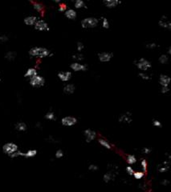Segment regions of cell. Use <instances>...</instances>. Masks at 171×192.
Here are the masks:
<instances>
[{
  "instance_id": "obj_1",
  "label": "cell",
  "mask_w": 171,
  "mask_h": 192,
  "mask_svg": "<svg viewBox=\"0 0 171 192\" xmlns=\"http://www.w3.org/2000/svg\"><path fill=\"white\" fill-rule=\"evenodd\" d=\"M28 54L31 57H36L39 59H43L46 57H51L53 53L46 47H33L28 51Z\"/></svg>"
},
{
  "instance_id": "obj_2",
  "label": "cell",
  "mask_w": 171,
  "mask_h": 192,
  "mask_svg": "<svg viewBox=\"0 0 171 192\" xmlns=\"http://www.w3.org/2000/svg\"><path fill=\"white\" fill-rule=\"evenodd\" d=\"M99 23H100L99 19L96 17H87L81 20L80 25L81 27L84 29H92L97 27Z\"/></svg>"
},
{
  "instance_id": "obj_3",
  "label": "cell",
  "mask_w": 171,
  "mask_h": 192,
  "mask_svg": "<svg viewBox=\"0 0 171 192\" xmlns=\"http://www.w3.org/2000/svg\"><path fill=\"white\" fill-rule=\"evenodd\" d=\"M134 63H135V66L141 72H145L149 69H150L152 67L151 63L148 59H145V58H141V59H137L134 62Z\"/></svg>"
},
{
  "instance_id": "obj_4",
  "label": "cell",
  "mask_w": 171,
  "mask_h": 192,
  "mask_svg": "<svg viewBox=\"0 0 171 192\" xmlns=\"http://www.w3.org/2000/svg\"><path fill=\"white\" fill-rule=\"evenodd\" d=\"M17 151H19V146L17 145L15 142H9L5 143L3 146V151L4 154H6L7 155L10 156L12 154L16 153Z\"/></svg>"
},
{
  "instance_id": "obj_5",
  "label": "cell",
  "mask_w": 171,
  "mask_h": 192,
  "mask_svg": "<svg viewBox=\"0 0 171 192\" xmlns=\"http://www.w3.org/2000/svg\"><path fill=\"white\" fill-rule=\"evenodd\" d=\"M29 83L33 87H41L45 84V78L41 75H37L29 79Z\"/></svg>"
},
{
  "instance_id": "obj_6",
  "label": "cell",
  "mask_w": 171,
  "mask_h": 192,
  "mask_svg": "<svg viewBox=\"0 0 171 192\" xmlns=\"http://www.w3.org/2000/svg\"><path fill=\"white\" fill-rule=\"evenodd\" d=\"M34 28L36 31H48L50 30L48 23L45 20L42 19H38L37 22L35 23V26H34Z\"/></svg>"
},
{
  "instance_id": "obj_7",
  "label": "cell",
  "mask_w": 171,
  "mask_h": 192,
  "mask_svg": "<svg viewBox=\"0 0 171 192\" xmlns=\"http://www.w3.org/2000/svg\"><path fill=\"white\" fill-rule=\"evenodd\" d=\"M97 57L99 61L101 63H109L113 59V54L109 51H103L98 54Z\"/></svg>"
},
{
  "instance_id": "obj_8",
  "label": "cell",
  "mask_w": 171,
  "mask_h": 192,
  "mask_svg": "<svg viewBox=\"0 0 171 192\" xmlns=\"http://www.w3.org/2000/svg\"><path fill=\"white\" fill-rule=\"evenodd\" d=\"M118 122L120 123H124V124H130L132 122V114L129 111H126L123 114L120 115L118 118Z\"/></svg>"
},
{
  "instance_id": "obj_9",
  "label": "cell",
  "mask_w": 171,
  "mask_h": 192,
  "mask_svg": "<svg viewBox=\"0 0 171 192\" xmlns=\"http://www.w3.org/2000/svg\"><path fill=\"white\" fill-rule=\"evenodd\" d=\"M77 123V118L72 116H65L61 119V124L64 126H72Z\"/></svg>"
},
{
  "instance_id": "obj_10",
  "label": "cell",
  "mask_w": 171,
  "mask_h": 192,
  "mask_svg": "<svg viewBox=\"0 0 171 192\" xmlns=\"http://www.w3.org/2000/svg\"><path fill=\"white\" fill-rule=\"evenodd\" d=\"M70 68L75 72H80V71H86L88 69V67L85 64H83L81 63L78 62H73L71 63Z\"/></svg>"
},
{
  "instance_id": "obj_11",
  "label": "cell",
  "mask_w": 171,
  "mask_h": 192,
  "mask_svg": "<svg viewBox=\"0 0 171 192\" xmlns=\"http://www.w3.org/2000/svg\"><path fill=\"white\" fill-rule=\"evenodd\" d=\"M84 135L85 137V140L87 142H93L97 138V132L91 129H86L84 131Z\"/></svg>"
},
{
  "instance_id": "obj_12",
  "label": "cell",
  "mask_w": 171,
  "mask_h": 192,
  "mask_svg": "<svg viewBox=\"0 0 171 192\" xmlns=\"http://www.w3.org/2000/svg\"><path fill=\"white\" fill-rule=\"evenodd\" d=\"M158 24L162 28L164 29H167V30H170L171 29V23L169 18L166 15H162L160 18L159 21H158Z\"/></svg>"
},
{
  "instance_id": "obj_13",
  "label": "cell",
  "mask_w": 171,
  "mask_h": 192,
  "mask_svg": "<svg viewBox=\"0 0 171 192\" xmlns=\"http://www.w3.org/2000/svg\"><path fill=\"white\" fill-rule=\"evenodd\" d=\"M57 76H58L59 79L60 81H62L64 82H68L72 78V74L71 71H59L58 74H57Z\"/></svg>"
},
{
  "instance_id": "obj_14",
  "label": "cell",
  "mask_w": 171,
  "mask_h": 192,
  "mask_svg": "<svg viewBox=\"0 0 171 192\" xmlns=\"http://www.w3.org/2000/svg\"><path fill=\"white\" fill-rule=\"evenodd\" d=\"M170 156L167 159L164 161L162 163L158 166L157 167V171L160 173H166L168 171L170 170Z\"/></svg>"
},
{
  "instance_id": "obj_15",
  "label": "cell",
  "mask_w": 171,
  "mask_h": 192,
  "mask_svg": "<svg viewBox=\"0 0 171 192\" xmlns=\"http://www.w3.org/2000/svg\"><path fill=\"white\" fill-rule=\"evenodd\" d=\"M103 4L105 7L109 9H113L118 7L119 5H121V2L119 0H104L103 1Z\"/></svg>"
},
{
  "instance_id": "obj_16",
  "label": "cell",
  "mask_w": 171,
  "mask_h": 192,
  "mask_svg": "<svg viewBox=\"0 0 171 192\" xmlns=\"http://www.w3.org/2000/svg\"><path fill=\"white\" fill-rule=\"evenodd\" d=\"M38 18L35 15H29L25 17L24 19V23L25 25H27L28 27H34L35 23L37 22Z\"/></svg>"
},
{
  "instance_id": "obj_17",
  "label": "cell",
  "mask_w": 171,
  "mask_h": 192,
  "mask_svg": "<svg viewBox=\"0 0 171 192\" xmlns=\"http://www.w3.org/2000/svg\"><path fill=\"white\" fill-rule=\"evenodd\" d=\"M170 77L167 75L162 74L159 77V83L162 86H170Z\"/></svg>"
},
{
  "instance_id": "obj_18",
  "label": "cell",
  "mask_w": 171,
  "mask_h": 192,
  "mask_svg": "<svg viewBox=\"0 0 171 192\" xmlns=\"http://www.w3.org/2000/svg\"><path fill=\"white\" fill-rule=\"evenodd\" d=\"M37 75H39L37 69L35 68V67H30L26 71V73L24 74V77L30 79V78H31L32 77H34V76Z\"/></svg>"
},
{
  "instance_id": "obj_19",
  "label": "cell",
  "mask_w": 171,
  "mask_h": 192,
  "mask_svg": "<svg viewBox=\"0 0 171 192\" xmlns=\"http://www.w3.org/2000/svg\"><path fill=\"white\" fill-rule=\"evenodd\" d=\"M75 90H76V86H75V85H74L73 83H68V84H66L65 86H64V88H63L64 93L66 94H73L74 92H75Z\"/></svg>"
},
{
  "instance_id": "obj_20",
  "label": "cell",
  "mask_w": 171,
  "mask_h": 192,
  "mask_svg": "<svg viewBox=\"0 0 171 192\" xmlns=\"http://www.w3.org/2000/svg\"><path fill=\"white\" fill-rule=\"evenodd\" d=\"M64 15L67 19L70 20H74L76 19L77 13L74 9H67V11L64 12Z\"/></svg>"
},
{
  "instance_id": "obj_21",
  "label": "cell",
  "mask_w": 171,
  "mask_h": 192,
  "mask_svg": "<svg viewBox=\"0 0 171 192\" xmlns=\"http://www.w3.org/2000/svg\"><path fill=\"white\" fill-rule=\"evenodd\" d=\"M15 128H16V130L20 131V132H23V131L27 130V126L24 122H18L16 125H15Z\"/></svg>"
},
{
  "instance_id": "obj_22",
  "label": "cell",
  "mask_w": 171,
  "mask_h": 192,
  "mask_svg": "<svg viewBox=\"0 0 171 192\" xmlns=\"http://www.w3.org/2000/svg\"><path fill=\"white\" fill-rule=\"evenodd\" d=\"M98 142L101 144L103 147H105V149H108V150H111L112 149V145H111V143L108 142L106 139L105 138H100L99 139H98Z\"/></svg>"
},
{
  "instance_id": "obj_23",
  "label": "cell",
  "mask_w": 171,
  "mask_h": 192,
  "mask_svg": "<svg viewBox=\"0 0 171 192\" xmlns=\"http://www.w3.org/2000/svg\"><path fill=\"white\" fill-rule=\"evenodd\" d=\"M32 7L35 11H37L38 13H41L44 9L43 4L40 3L39 2H32Z\"/></svg>"
},
{
  "instance_id": "obj_24",
  "label": "cell",
  "mask_w": 171,
  "mask_h": 192,
  "mask_svg": "<svg viewBox=\"0 0 171 192\" xmlns=\"http://www.w3.org/2000/svg\"><path fill=\"white\" fill-rule=\"evenodd\" d=\"M114 179H115V174L113 172L106 173L103 176V180L105 183H107L111 182V181H113Z\"/></svg>"
},
{
  "instance_id": "obj_25",
  "label": "cell",
  "mask_w": 171,
  "mask_h": 192,
  "mask_svg": "<svg viewBox=\"0 0 171 192\" xmlns=\"http://www.w3.org/2000/svg\"><path fill=\"white\" fill-rule=\"evenodd\" d=\"M99 21L101 22V25H102V27L104 29H109V27H110V24H109V22L108 19L105 17V16H101V18L99 19Z\"/></svg>"
},
{
  "instance_id": "obj_26",
  "label": "cell",
  "mask_w": 171,
  "mask_h": 192,
  "mask_svg": "<svg viewBox=\"0 0 171 192\" xmlns=\"http://www.w3.org/2000/svg\"><path fill=\"white\" fill-rule=\"evenodd\" d=\"M74 7L76 9H83V8H87L85 3L83 0H76L74 2Z\"/></svg>"
},
{
  "instance_id": "obj_27",
  "label": "cell",
  "mask_w": 171,
  "mask_h": 192,
  "mask_svg": "<svg viewBox=\"0 0 171 192\" xmlns=\"http://www.w3.org/2000/svg\"><path fill=\"white\" fill-rule=\"evenodd\" d=\"M37 150L35 149H31V150H28L26 152H24V157L25 158H33V157L36 156V155H37Z\"/></svg>"
},
{
  "instance_id": "obj_28",
  "label": "cell",
  "mask_w": 171,
  "mask_h": 192,
  "mask_svg": "<svg viewBox=\"0 0 171 192\" xmlns=\"http://www.w3.org/2000/svg\"><path fill=\"white\" fill-rule=\"evenodd\" d=\"M16 52L15 51H8L5 55V59H7V61H13L16 58Z\"/></svg>"
},
{
  "instance_id": "obj_29",
  "label": "cell",
  "mask_w": 171,
  "mask_h": 192,
  "mask_svg": "<svg viewBox=\"0 0 171 192\" xmlns=\"http://www.w3.org/2000/svg\"><path fill=\"white\" fill-rule=\"evenodd\" d=\"M137 161V159L136 156L133 155H128L126 157V162L128 165L135 164Z\"/></svg>"
},
{
  "instance_id": "obj_30",
  "label": "cell",
  "mask_w": 171,
  "mask_h": 192,
  "mask_svg": "<svg viewBox=\"0 0 171 192\" xmlns=\"http://www.w3.org/2000/svg\"><path fill=\"white\" fill-rule=\"evenodd\" d=\"M158 61L160 63L162 64H166L168 63L169 61V55L166 54H162V55H160V57L158 58Z\"/></svg>"
},
{
  "instance_id": "obj_31",
  "label": "cell",
  "mask_w": 171,
  "mask_h": 192,
  "mask_svg": "<svg viewBox=\"0 0 171 192\" xmlns=\"http://www.w3.org/2000/svg\"><path fill=\"white\" fill-rule=\"evenodd\" d=\"M72 59L75 60V62H78L80 63V61L84 60V55H82L81 53H77V54H75V55H72Z\"/></svg>"
},
{
  "instance_id": "obj_32",
  "label": "cell",
  "mask_w": 171,
  "mask_h": 192,
  "mask_svg": "<svg viewBox=\"0 0 171 192\" xmlns=\"http://www.w3.org/2000/svg\"><path fill=\"white\" fill-rule=\"evenodd\" d=\"M45 118L47 119V120H50V121H52V120H54L55 118V113L53 111H48L45 114Z\"/></svg>"
},
{
  "instance_id": "obj_33",
  "label": "cell",
  "mask_w": 171,
  "mask_h": 192,
  "mask_svg": "<svg viewBox=\"0 0 171 192\" xmlns=\"http://www.w3.org/2000/svg\"><path fill=\"white\" fill-rule=\"evenodd\" d=\"M145 175V173H144L143 171H135L133 173L132 176L136 179H141L142 178H144Z\"/></svg>"
},
{
  "instance_id": "obj_34",
  "label": "cell",
  "mask_w": 171,
  "mask_h": 192,
  "mask_svg": "<svg viewBox=\"0 0 171 192\" xmlns=\"http://www.w3.org/2000/svg\"><path fill=\"white\" fill-rule=\"evenodd\" d=\"M138 76L140 77L141 79H143V80H149V79H151V76L147 74V73H145V72H139V74H138Z\"/></svg>"
},
{
  "instance_id": "obj_35",
  "label": "cell",
  "mask_w": 171,
  "mask_h": 192,
  "mask_svg": "<svg viewBox=\"0 0 171 192\" xmlns=\"http://www.w3.org/2000/svg\"><path fill=\"white\" fill-rule=\"evenodd\" d=\"M141 166L143 169V172L146 173L147 172V169H148V163L147 161L145 159H141Z\"/></svg>"
},
{
  "instance_id": "obj_36",
  "label": "cell",
  "mask_w": 171,
  "mask_h": 192,
  "mask_svg": "<svg viewBox=\"0 0 171 192\" xmlns=\"http://www.w3.org/2000/svg\"><path fill=\"white\" fill-rule=\"evenodd\" d=\"M152 123H153V126H155V127H162V122L158 120V119H156V118L152 120Z\"/></svg>"
},
{
  "instance_id": "obj_37",
  "label": "cell",
  "mask_w": 171,
  "mask_h": 192,
  "mask_svg": "<svg viewBox=\"0 0 171 192\" xmlns=\"http://www.w3.org/2000/svg\"><path fill=\"white\" fill-rule=\"evenodd\" d=\"M58 11L59 12H64L67 11V6L66 4L64 3H59V7H58Z\"/></svg>"
},
{
  "instance_id": "obj_38",
  "label": "cell",
  "mask_w": 171,
  "mask_h": 192,
  "mask_svg": "<svg viewBox=\"0 0 171 192\" xmlns=\"http://www.w3.org/2000/svg\"><path fill=\"white\" fill-rule=\"evenodd\" d=\"M84 49V45L82 42H77L76 43V50H77L80 53H81V51Z\"/></svg>"
},
{
  "instance_id": "obj_39",
  "label": "cell",
  "mask_w": 171,
  "mask_h": 192,
  "mask_svg": "<svg viewBox=\"0 0 171 192\" xmlns=\"http://www.w3.org/2000/svg\"><path fill=\"white\" fill-rule=\"evenodd\" d=\"M125 171H126V172L128 173V175H131V176H132L133 173L135 172L134 169L132 168V167H130V166H128V167H126V168H125Z\"/></svg>"
},
{
  "instance_id": "obj_40",
  "label": "cell",
  "mask_w": 171,
  "mask_h": 192,
  "mask_svg": "<svg viewBox=\"0 0 171 192\" xmlns=\"http://www.w3.org/2000/svg\"><path fill=\"white\" fill-rule=\"evenodd\" d=\"M157 47V44L156 43H148L145 44V47L147 49H154Z\"/></svg>"
},
{
  "instance_id": "obj_41",
  "label": "cell",
  "mask_w": 171,
  "mask_h": 192,
  "mask_svg": "<svg viewBox=\"0 0 171 192\" xmlns=\"http://www.w3.org/2000/svg\"><path fill=\"white\" fill-rule=\"evenodd\" d=\"M64 151H63L62 150L59 149L55 151V158L56 159H61L64 156Z\"/></svg>"
},
{
  "instance_id": "obj_42",
  "label": "cell",
  "mask_w": 171,
  "mask_h": 192,
  "mask_svg": "<svg viewBox=\"0 0 171 192\" xmlns=\"http://www.w3.org/2000/svg\"><path fill=\"white\" fill-rule=\"evenodd\" d=\"M9 39H8V36L6 35H0V43H5L7 42Z\"/></svg>"
},
{
  "instance_id": "obj_43",
  "label": "cell",
  "mask_w": 171,
  "mask_h": 192,
  "mask_svg": "<svg viewBox=\"0 0 171 192\" xmlns=\"http://www.w3.org/2000/svg\"><path fill=\"white\" fill-rule=\"evenodd\" d=\"M98 166L96 164H90L89 166V170L91 171H97L98 170Z\"/></svg>"
},
{
  "instance_id": "obj_44",
  "label": "cell",
  "mask_w": 171,
  "mask_h": 192,
  "mask_svg": "<svg viewBox=\"0 0 171 192\" xmlns=\"http://www.w3.org/2000/svg\"><path fill=\"white\" fill-rule=\"evenodd\" d=\"M161 92L162 94H167L168 92H170V86H162Z\"/></svg>"
},
{
  "instance_id": "obj_45",
  "label": "cell",
  "mask_w": 171,
  "mask_h": 192,
  "mask_svg": "<svg viewBox=\"0 0 171 192\" xmlns=\"http://www.w3.org/2000/svg\"><path fill=\"white\" fill-rule=\"evenodd\" d=\"M151 151V148H149V147H144L141 151H142V154H144V155H149V154H150Z\"/></svg>"
},
{
  "instance_id": "obj_46",
  "label": "cell",
  "mask_w": 171,
  "mask_h": 192,
  "mask_svg": "<svg viewBox=\"0 0 171 192\" xmlns=\"http://www.w3.org/2000/svg\"><path fill=\"white\" fill-rule=\"evenodd\" d=\"M162 186H168V185L170 184V181L168 180V179H163V180L162 181Z\"/></svg>"
},
{
  "instance_id": "obj_47",
  "label": "cell",
  "mask_w": 171,
  "mask_h": 192,
  "mask_svg": "<svg viewBox=\"0 0 171 192\" xmlns=\"http://www.w3.org/2000/svg\"><path fill=\"white\" fill-rule=\"evenodd\" d=\"M168 55H171V47H169V48H168V51H167Z\"/></svg>"
},
{
  "instance_id": "obj_48",
  "label": "cell",
  "mask_w": 171,
  "mask_h": 192,
  "mask_svg": "<svg viewBox=\"0 0 171 192\" xmlns=\"http://www.w3.org/2000/svg\"><path fill=\"white\" fill-rule=\"evenodd\" d=\"M0 81H1V77H0Z\"/></svg>"
}]
</instances>
